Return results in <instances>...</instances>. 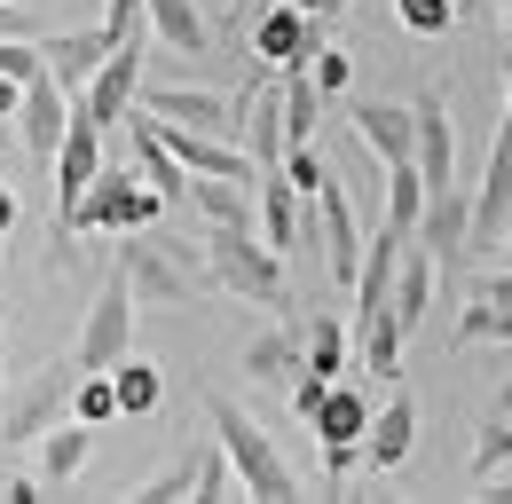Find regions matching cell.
<instances>
[{"mask_svg":"<svg viewBox=\"0 0 512 504\" xmlns=\"http://www.w3.org/2000/svg\"><path fill=\"white\" fill-rule=\"evenodd\" d=\"M134 347V284H127V268H111L103 276V292L87 300V323H79V371H111L119 355Z\"/></svg>","mask_w":512,"mask_h":504,"instance_id":"cell-6","label":"cell"},{"mask_svg":"<svg viewBox=\"0 0 512 504\" xmlns=\"http://www.w3.org/2000/svg\"><path fill=\"white\" fill-rule=\"evenodd\" d=\"M512 465V410H489V426L473 434V481H497Z\"/></svg>","mask_w":512,"mask_h":504,"instance_id":"cell-29","label":"cell"},{"mask_svg":"<svg viewBox=\"0 0 512 504\" xmlns=\"http://www.w3.org/2000/svg\"><path fill=\"white\" fill-rule=\"evenodd\" d=\"M505 111H512V87H505Z\"/></svg>","mask_w":512,"mask_h":504,"instance_id":"cell-46","label":"cell"},{"mask_svg":"<svg viewBox=\"0 0 512 504\" xmlns=\"http://www.w3.org/2000/svg\"><path fill=\"white\" fill-rule=\"evenodd\" d=\"M323 394H331V378H323V371H292V418H308V426H316Z\"/></svg>","mask_w":512,"mask_h":504,"instance_id":"cell-37","label":"cell"},{"mask_svg":"<svg viewBox=\"0 0 512 504\" xmlns=\"http://www.w3.org/2000/svg\"><path fill=\"white\" fill-rule=\"evenodd\" d=\"M418 245L434 252L442 268L473 260V189H465V182L426 189V213H418Z\"/></svg>","mask_w":512,"mask_h":504,"instance_id":"cell-11","label":"cell"},{"mask_svg":"<svg viewBox=\"0 0 512 504\" xmlns=\"http://www.w3.org/2000/svg\"><path fill=\"white\" fill-rule=\"evenodd\" d=\"M150 32H158L174 56H205V48H213V24H205L197 0H150Z\"/></svg>","mask_w":512,"mask_h":504,"instance_id":"cell-23","label":"cell"},{"mask_svg":"<svg viewBox=\"0 0 512 504\" xmlns=\"http://www.w3.org/2000/svg\"><path fill=\"white\" fill-rule=\"evenodd\" d=\"M158 213H166V197L142 182V174H95L87 197L71 205L64 221H56V260H71V237H127V229H158Z\"/></svg>","mask_w":512,"mask_h":504,"instance_id":"cell-1","label":"cell"},{"mask_svg":"<svg viewBox=\"0 0 512 504\" xmlns=\"http://www.w3.org/2000/svg\"><path fill=\"white\" fill-rule=\"evenodd\" d=\"M505 24H512V0H505Z\"/></svg>","mask_w":512,"mask_h":504,"instance_id":"cell-47","label":"cell"},{"mask_svg":"<svg viewBox=\"0 0 512 504\" xmlns=\"http://www.w3.org/2000/svg\"><path fill=\"white\" fill-rule=\"evenodd\" d=\"M197 497H237V465H229L221 434L197 441Z\"/></svg>","mask_w":512,"mask_h":504,"instance_id":"cell-32","label":"cell"},{"mask_svg":"<svg viewBox=\"0 0 512 504\" xmlns=\"http://www.w3.org/2000/svg\"><path fill=\"white\" fill-rule=\"evenodd\" d=\"M394 16H402V32H418V40L457 32V0H394Z\"/></svg>","mask_w":512,"mask_h":504,"instance_id":"cell-33","label":"cell"},{"mask_svg":"<svg viewBox=\"0 0 512 504\" xmlns=\"http://www.w3.org/2000/svg\"><path fill=\"white\" fill-rule=\"evenodd\" d=\"M347 126H355V142H363L379 166H394V158L418 150V111H410V103H355Z\"/></svg>","mask_w":512,"mask_h":504,"instance_id":"cell-16","label":"cell"},{"mask_svg":"<svg viewBox=\"0 0 512 504\" xmlns=\"http://www.w3.org/2000/svg\"><path fill=\"white\" fill-rule=\"evenodd\" d=\"M316 126H323V87L308 71H284V150L292 142H316Z\"/></svg>","mask_w":512,"mask_h":504,"instance_id":"cell-27","label":"cell"},{"mask_svg":"<svg viewBox=\"0 0 512 504\" xmlns=\"http://www.w3.org/2000/svg\"><path fill=\"white\" fill-rule=\"evenodd\" d=\"M253 205H260V237H268L276 252H300V189L284 182V174H260Z\"/></svg>","mask_w":512,"mask_h":504,"instance_id":"cell-22","label":"cell"},{"mask_svg":"<svg viewBox=\"0 0 512 504\" xmlns=\"http://www.w3.org/2000/svg\"><path fill=\"white\" fill-rule=\"evenodd\" d=\"M284 182L300 189V197H316V189L331 182V166L316 158V142H292V150H284Z\"/></svg>","mask_w":512,"mask_h":504,"instance_id":"cell-35","label":"cell"},{"mask_svg":"<svg viewBox=\"0 0 512 504\" xmlns=\"http://www.w3.org/2000/svg\"><path fill=\"white\" fill-rule=\"evenodd\" d=\"M316 237H323V268H331V284H347L355 292V268H363V229H355V197L339 182L316 189Z\"/></svg>","mask_w":512,"mask_h":504,"instance_id":"cell-13","label":"cell"},{"mask_svg":"<svg viewBox=\"0 0 512 504\" xmlns=\"http://www.w3.org/2000/svg\"><path fill=\"white\" fill-rule=\"evenodd\" d=\"M489 497H505V504H512V481H497V489H489Z\"/></svg>","mask_w":512,"mask_h":504,"instance_id":"cell-45","label":"cell"},{"mask_svg":"<svg viewBox=\"0 0 512 504\" xmlns=\"http://www.w3.org/2000/svg\"><path fill=\"white\" fill-rule=\"evenodd\" d=\"M308 79H316V87H323V103H331V95H347V79H355V56L323 40L316 56H308Z\"/></svg>","mask_w":512,"mask_h":504,"instance_id":"cell-34","label":"cell"},{"mask_svg":"<svg viewBox=\"0 0 512 504\" xmlns=\"http://www.w3.org/2000/svg\"><path fill=\"white\" fill-rule=\"evenodd\" d=\"M323 40H331V24H316L300 0H268L253 16V56L268 71H308V56H316Z\"/></svg>","mask_w":512,"mask_h":504,"instance_id":"cell-8","label":"cell"},{"mask_svg":"<svg viewBox=\"0 0 512 504\" xmlns=\"http://www.w3.org/2000/svg\"><path fill=\"white\" fill-rule=\"evenodd\" d=\"M103 32H111V40L150 32V0H103Z\"/></svg>","mask_w":512,"mask_h":504,"instance_id":"cell-36","label":"cell"},{"mask_svg":"<svg viewBox=\"0 0 512 504\" xmlns=\"http://www.w3.org/2000/svg\"><path fill=\"white\" fill-rule=\"evenodd\" d=\"M64 126H71V87L56 79V71L24 79V103H16V142H24V158H32V166H56Z\"/></svg>","mask_w":512,"mask_h":504,"instance_id":"cell-10","label":"cell"},{"mask_svg":"<svg viewBox=\"0 0 512 504\" xmlns=\"http://www.w3.org/2000/svg\"><path fill=\"white\" fill-rule=\"evenodd\" d=\"M489 260H497V268H512V221H505V237L489 245Z\"/></svg>","mask_w":512,"mask_h":504,"instance_id":"cell-43","label":"cell"},{"mask_svg":"<svg viewBox=\"0 0 512 504\" xmlns=\"http://www.w3.org/2000/svg\"><path fill=\"white\" fill-rule=\"evenodd\" d=\"M127 497H150V504H174V497H197V441L166 465V473H150L142 489H127Z\"/></svg>","mask_w":512,"mask_h":504,"instance_id":"cell-31","label":"cell"},{"mask_svg":"<svg viewBox=\"0 0 512 504\" xmlns=\"http://www.w3.org/2000/svg\"><path fill=\"white\" fill-rule=\"evenodd\" d=\"M410 111H418V150H410V158H418L426 189H449V182H457V126H449V103L426 87Z\"/></svg>","mask_w":512,"mask_h":504,"instance_id":"cell-17","label":"cell"},{"mask_svg":"<svg viewBox=\"0 0 512 504\" xmlns=\"http://www.w3.org/2000/svg\"><path fill=\"white\" fill-rule=\"evenodd\" d=\"M205 418H213V434H221V449H229V465H237V489H245V497H268V504L300 497V481H292L284 449L260 434L253 410H237L229 394H205Z\"/></svg>","mask_w":512,"mask_h":504,"instance_id":"cell-4","label":"cell"},{"mask_svg":"<svg viewBox=\"0 0 512 504\" xmlns=\"http://www.w3.org/2000/svg\"><path fill=\"white\" fill-rule=\"evenodd\" d=\"M142 56H150V32H134V40H119L111 56L95 63V79L71 95L79 111L95 126H119V119H134V95H142Z\"/></svg>","mask_w":512,"mask_h":504,"instance_id":"cell-7","label":"cell"},{"mask_svg":"<svg viewBox=\"0 0 512 504\" xmlns=\"http://www.w3.org/2000/svg\"><path fill=\"white\" fill-rule=\"evenodd\" d=\"M71 418H87V426H111V418H119V386H111V371H79V386H71Z\"/></svg>","mask_w":512,"mask_h":504,"instance_id":"cell-30","label":"cell"},{"mask_svg":"<svg viewBox=\"0 0 512 504\" xmlns=\"http://www.w3.org/2000/svg\"><path fill=\"white\" fill-rule=\"evenodd\" d=\"M95 174H103V126L71 103V126H64V142H56V221H64L71 205L87 197V182H95Z\"/></svg>","mask_w":512,"mask_h":504,"instance_id":"cell-14","label":"cell"},{"mask_svg":"<svg viewBox=\"0 0 512 504\" xmlns=\"http://www.w3.org/2000/svg\"><path fill=\"white\" fill-rule=\"evenodd\" d=\"M300 339H308V363L300 371H323V378H347V323L323 308V315H308L300 323Z\"/></svg>","mask_w":512,"mask_h":504,"instance_id":"cell-28","label":"cell"},{"mask_svg":"<svg viewBox=\"0 0 512 504\" xmlns=\"http://www.w3.org/2000/svg\"><path fill=\"white\" fill-rule=\"evenodd\" d=\"M300 8H308L316 24H339V16H347V0H300Z\"/></svg>","mask_w":512,"mask_h":504,"instance_id":"cell-39","label":"cell"},{"mask_svg":"<svg viewBox=\"0 0 512 504\" xmlns=\"http://www.w3.org/2000/svg\"><path fill=\"white\" fill-rule=\"evenodd\" d=\"M24 32H32V16H24L16 0H0V40H24Z\"/></svg>","mask_w":512,"mask_h":504,"instance_id":"cell-38","label":"cell"},{"mask_svg":"<svg viewBox=\"0 0 512 504\" xmlns=\"http://www.w3.org/2000/svg\"><path fill=\"white\" fill-rule=\"evenodd\" d=\"M457 339L465 347H489V339H512V268H497L481 292H473V308L457 315Z\"/></svg>","mask_w":512,"mask_h":504,"instance_id":"cell-21","label":"cell"},{"mask_svg":"<svg viewBox=\"0 0 512 504\" xmlns=\"http://www.w3.org/2000/svg\"><path fill=\"white\" fill-rule=\"evenodd\" d=\"M363 434H371V402H363V386L331 378V394H323V410H316V441H323V473H331V489L355 473Z\"/></svg>","mask_w":512,"mask_h":504,"instance_id":"cell-9","label":"cell"},{"mask_svg":"<svg viewBox=\"0 0 512 504\" xmlns=\"http://www.w3.org/2000/svg\"><path fill=\"white\" fill-rule=\"evenodd\" d=\"M300 363H308V339L300 331H260L253 347H245V378H260V386L268 378H292Z\"/></svg>","mask_w":512,"mask_h":504,"instance_id":"cell-26","label":"cell"},{"mask_svg":"<svg viewBox=\"0 0 512 504\" xmlns=\"http://www.w3.org/2000/svg\"><path fill=\"white\" fill-rule=\"evenodd\" d=\"M16 103H24V87H16L8 71H0V119H16Z\"/></svg>","mask_w":512,"mask_h":504,"instance_id":"cell-40","label":"cell"},{"mask_svg":"<svg viewBox=\"0 0 512 504\" xmlns=\"http://www.w3.org/2000/svg\"><path fill=\"white\" fill-rule=\"evenodd\" d=\"M71 386H79V355L40 363L0 394V441H40L56 418H71Z\"/></svg>","mask_w":512,"mask_h":504,"instance_id":"cell-5","label":"cell"},{"mask_svg":"<svg viewBox=\"0 0 512 504\" xmlns=\"http://www.w3.org/2000/svg\"><path fill=\"white\" fill-rule=\"evenodd\" d=\"M418 213H426V174H418V158H394L386 166V229L418 237Z\"/></svg>","mask_w":512,"mask_h":504,"instance_id":"cell-25","label":"cell"},{"mask_svg":"<svg viewBox=\"0 0 512 504\" xmlns=\"http://www.w3.org/2000/svg\"><path fill=\"white\" fill-rule=\"evenodd\" d=\"M119 268H127V284H134V300H142V308H197V300H205V252H197V245H174V237L127 229Z\"/></svg>","mask_w":512,"mask_h":504,"instance_id":"cell-2","label":"cell"},{"mask_svg":"<svg viewBox=\"0 0 512 504\" xmlns=\"http://www.w3.org/2000/svg\"><path fill=\"white\" fill-rule=\"evenodd\" d=\"M16 213H24V205H16V189L0 182V237H8V229H16Z\"/></svg>","mask_w":512,"mask_h":504,"instance_id":"cell-41","label":"cell"},{"mask_svg":"<svg viewBox=\"0 0 512 504\" xmlns=\"http://www.w3.org/2000/svg\"><path fill=\"white\" fill-rule=\"evenodd\" d=\"M134 174L158 189L166 205H182V197H190V166H182V158L166 150V134H158V119H150V111L134 119Z\"/></svg>","mask_w":512,"mask_h":504,"instance_id":"cell-20","label":"cell"},{"mask_svg":"<svg viewBox=\"0 0 512 504\" xmlns=\"http://www.w3.org/2000/svg\"><path fill=\"white\" fill-rule=\"evenodd\" d=\"M134 103H142L150 119H174V126H197V134L237 142V103H229V95H213V87H142Z\"/></svg>","mask_w":512,"mask_h":504,"instance_id":"cell-12","label":"cell"},{"mask_svg":"<svg viewBox=\"0 0 512 504\" xmlns=\"http://www.w3.org/2000/svg\"><path fill=\"white\" fill-rule=\"evenodd\" d=\"M111 386H119V418H150V410L166 402V371H158V363H142L134 347L111 363Z\"/></svg>","mask_w":512,"mask_h":504,"instance_id":"cell-24","label":"cell"},{"mask_svg":"<svg viewBox=\"0 0 512 504\" xmlns=\"http://www.w3.org/2000/svg\"><path fill=\"white\" fill-rule=\"evenodd\" d=\"M497 410H512V378H505V386H497Z\"/></svg>","mask_w":512,"mask_h":504,"instance_id":"cell-44","label":"cell"},{"mask_svg":"<svg viewBox=\"0 0 512 504\" xmlns=\"http://www.w3.org/2000/svg\"><path fill=\"white\" fill-rule=\"evenodd\" d=\"M418 449V394H394L386 410H371V434H363V465L371 473H402Z\"/></svg>","mask_w":512,"mask_h":504,"instance_id":"cell-15","label":"cell"},{"mask_svg":"<svg viewBox=\"0 0 512 504\" xmlns=\"http://www.w3.org/2000/svg\"><path fill=\"white\" fill-rule=\"evenodd\" d=\"M497 0H457V24H473V16H489Z\"/></svg>","mask_w":512,"mask_h":504,"instance_id":"cell-42","label":"cell"},{"mask_svg":"<svg viewBox=\"0 0 512 504\" xmlns=\"http://www.w3.org/2000/svg\"><path fill=\"white\" fill-rule=\"evenodd\" d=\"M111 48H119V40H111L103 24H87V32H40V56H48V71L64 79L71 95H79V87L95 79V63L111 56Z\"/></svg>","mask_w":512,"mask_h":504,"instance_id":"cell-18","label":"cell"},{"mask_svg":"<svg viewBox=\"0 0 512 504\" xmlns=\"http://www.w3.org/2000/svg\"><path fill=\"white\" fill-rule=\"evenodd\" d=\"M32 449H40V489H71L79 465H87V449H95V426L87 418H56Z\"/></svg>","mask_w":512,"mask_h":504,"instance_id":"cell-19","label":"cell"},{"mask_svg":"<svg viewBox=\"0 0 512 504\" xmlns=\"http://www.w3.org/2000/svg\"><path fill=\"white\" fill-rule=\"evenodd\" d=\"M205 284L253 308H284V252L260 229H213L205 221Z\"/></svg>","mask_w":512,"mask_h":504,"instance_id":"cell-3","label":"cell"}]
</instances>
